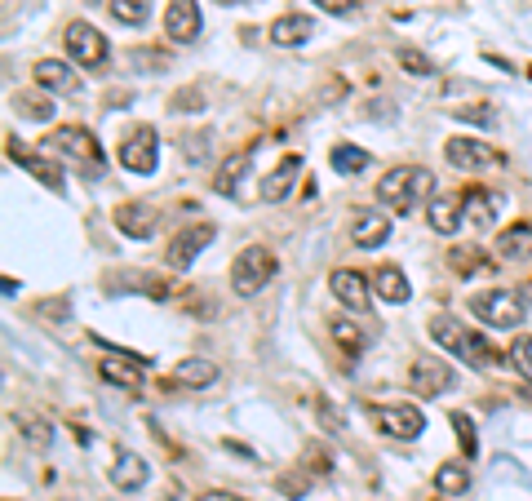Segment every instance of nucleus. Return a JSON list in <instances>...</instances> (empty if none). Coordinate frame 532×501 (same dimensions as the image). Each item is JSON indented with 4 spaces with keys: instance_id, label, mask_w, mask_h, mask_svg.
<instances>
[{
    "instance_id": "nucleus-1",
    "label": "nucleus",
    "mask_w": 532,
    "mask_h": 501,
    "mask_svg": "<svg viewBox=\"0 0 532 501\" xmlns=\"http://www.w3.org/2000/svg\"><path fill=\"white\" fill-rule=\"evenodd\" d=\"M431 342L444 346V355L466 360L470 368H493L497 364L493 342H488V337H479L475 329H466V324L453 320V315H435V320H431Z\"/></svg>"
},
{
    "instance_id": "nucleus-2",
    "label": "nucleus",
    "mask_w": 532,
    "mask_h": 501,
    "mask_svg": "<svg viewBox=\"0 0 532 501\" xmlns=\"http://www.w3.org/2000/svg\"><path fill=\"white\" fill-rule=\"evenodd\" d=\"M431 191H435V178L422 165H399L377 182V200L395 213H413L422 200H431Z\"/></svg>"
},
{
    "instance_id": "nucleus-3",
    "label": "nucleus",
    "mask_w": 532,
    "mask_h": 501,
    "mask_svg": "<svg viewBox=\"0 0 532 501\" xmlns=\"http://www.w3.org/2000/svg\"><path fill=\"white\" fill-rule=\"evenodd\" d=\"M470 315L484 320L488 329H519V324L528 320V302H524V293H515V289H488V293L470 298Z\"/></svg>"
},
{
    "instance_id": "nucleus-4",
    "label": "nucleus",
    "mask_w": 532,
    "mask_h": 501,
    "mask_svg": "<svg viewBox=\"0 0 532 501\" xmlns=\"http://www.w3.org/2000/svg\"><path fill=\"white\" fill-rule=\"evenodd\" d=\"M271 280H275V253L262 249V244L240 249V258L231 262V289L240 293V298H258Z\"/></svg>"
},
{
    "instance_id": "nucleus-5",
    "label": "nucleus",
    "mask_w": 532,
    "mask_h": 501,
    "mask_svg": "<svg viewBox=\"0 0 532 501\" xmlns=\"http://www.w3.org/2000/svg\"><path fill=\"white\" fill-rule=\"evenodd\" d=\"M45 142H49V151L67 156L71 165H80V169L94 173V178H102V147H98V138L89 134V129H80V125H58Z\"/></svg>"
},
{
    "instance_id": "nucleus-6",
    "label": "nucleus",
    "mask_w": 532,
    "mask_h": 501,
    "mask_svg": "<svg viewBox=\"0 0 532 501\" xmlns=\"http://www.w3.org/2000/svg\"><path fill=\"white\" fill-rule=\"evenodd\" d=\"M63 45H67L71 63H76V67H85V71H98V67L111 58L107 36H102L98 27H89V23H71L67 32H63Z\"/></svg>"
},
{
    "instance_id": "nucleus-7",
    "label": "nucleus",
    "mask_w": 532,
    "mask_h": 501,
    "mask_svg": "<svg viewBox=\"0 0 532 501\" xmlns=\"http://www.w3.org/2000/svg\"><path fill=\"white\" fill-rule=\"evenodd\" d=\"M368 417H373L377 431L391 439H417L426 431L422 408H413V404H368Z\"/></svg>"
},
{
    "instance_id": "nucleus-8",
    "label": "nucleus",
    "mask_w": 532,
    "mask_h": 501,
    "mask_svg": "<svg viewBox=\"0 0 532 501\" xmlns=\"http://www.w3.org/2000/svg\"><path fill=\"white\" fill-rule=\"evenodd\" d=\"M448 386H453V368H448V360H439V355H417L408 364V391H417L422 400H435Z\"/></svg>"
},
{
    "instance_id": "nucleus-9",
    "label": "nucleus",
    "mask_w": 532,
    "mask_h": 501,
    "mask_svg": "<svg viewBox=\"0 0 532 501\" xmlns=\"http://www.w3.org/2000/svg\"><path fill=\"white\" fill-rule=\"evenodd\" d=\"M120 165H125L129 173H156L160 165V138L151 125H138L133 134L120 142Z\"/></svg>"
},
{
    "instance_id": "nucleus-10",
    "label": "nucleus",
    "mask_w": 532,
    "mask_h": 501,
    "mask_svg": "<svg viewBox=\"0 0 532 501\" xmlns=\"http://www.w3.org/2000/svg\"><path fill=\"white\" fill-rule=\"evenodd\" d=\"M213 235H218V231H213V222H200V227H187L182 235H173V240H169L165 262H169L173 271H187V267H196V258H200V253L213 244Z\"/></svg>"
},
{
    "instance_id": "nucleus-11",
    "label": "nucleus",
    "mask_w": 532,
    "mask_h": 501,
    "mask_svg": "<svg viewBox=\"0 0 532 501\" xmlns=\"http://www.w3.org/2000/svg\"><path fill=\"white\" fill-rule=\"evenodd\" d=\"M200 32H204V18H200L196 0H169L165 36L173 40V45H191V40H200Z\"/></svg>"
},
{
    "instance_id": "nucleus-12",
    "label": "nucleus",
    "mask_w": 532,
    "mask_h": 501,
    "mask_svg": "<svg viewBox=\"0 0 532 501\" xmlns=\"http://www.w3.org/2000/svg\"><path fill=\"white\" fill-rule=\"evenodd\" d=\"M5 156L14 160V165H23V169H27V173H32V178L40 182V187H49V191H63V169H58L49 156H40V151H27L18 138H9V142H5Z\"/></svg>"
},
{
    "instance_id": "nucleus-13",
    "label": "nucleus",
    "mask_w": 532,
    "mask_h": 501,
    "mask_svg": "<svg viewBox=\"0 0 532 501\" xmlns=\"http://www.w3.org/2000/svg\"><path fill=\"white\" fill-rule=\"evenodd\" d=\"M142 368H147V355H102L98 373L102 382L120 386V391H142Z\"/></svg>"
},
{
    "instance_id": "nucleus-14",
    "label": "nucleus",
    "mask_w": 532,
    "mask_h": 501,
    "mask_svg": "<svg viewBox=\"0 0 532 501\" xmlns=\"http://www.w3.org/2000/svg\"><path fill=\"white\" fill-rule=\"evenodd\" d=\"M329 289H333V298L342 302V306H351V311H368V302H373V280L360 275V271H351V267L333 271L329 275Z\"/></svg>"
},
{
    "instance_id": "nucleus-15",
    "label": "nucleus",
    "mask_w": 532,
    "mask_h": 501,
    "mask_svg": "<svg viewBox=\"0 0 532 501\" xmlns=\"http://www.w3.org/2000/svg\"><path fill=\"white\" fill-rule=\"evenodd\" d=\"M448 165L453 169H493V165H501V156L488 142H479V138H448Z\"/></svg>"
},
{
    "instance_id": "nucleus-16",
    "label": "nucleus",
    "mask_w": 532,
    "mask_h": 501,
    "mask_svg": "<svg viewBox=\"0 0 532 501\" xmlns=\"http://www.w3.org/2000/svg\"><path fill=\"white\" fill-rule=\"evenodd\" d=\"M426 222H431V231H439V235H453L466 222V200L457 196V191L431 196V204H426Z\"/></svg>"
},
{
    "instance_id": "nucleus-17",
    "label": "nucleus",
    "mask_w": 532,
    "mask_h": 501,
    "mask_svg": "<svg viewBox=\"0 0 532 501\" xmlns=\"http://www.w3.org/2000/svg\"><path fill=\"white\" fill-rule=\"evenodd\" d=\"M36 85L49 89V94H80V71H71L63 58H40L32 67Z\"/></svg>"
},
{
    "instance_id": "nucleus-18",
    "label": "nucleus",
    "mask_w": 532,
    "mask_h": 501,
    "mask_svg": "<svg viewBox=\"0 0 532 501\" xmlns=\"http://www.w3.org/2000/svg\"><path fill=\"white\" fill-rule=\"evenodd\" d=\"M156 222H160V213L151 209V204H142V200H125L116 209V227L129 235V240H147L151 231H156Z\"/></svg>"
},
{
    "instance_id": "nucleus-19",
    "label": "nucleus",
    "mask_w": 532,
    "mask_h": 501,
    "mask_svg": "<svg viewBox=\"0 0 532 501\" xmlns=\"http://www.w3.org/2000/svg\"><path fill=\"white\" fill-rule=\"evenodd\" d=\"M462 200H466V222L475 231H488L497 222V213H501V196H497V191L470 187V191H462Z\"/></svg>"
},
{
    "instance_id": "nucleus-20",
    "label": "nucleus",
    "mask_w": 532,
    "mask_h": 501,
    "mask_svg": "<svg viewBox=\"0 0 532 501\" xmlns=\"http://www.w3.org/2000/svg\"><path fill=\"white\" fill-rule=\"evenodd\" d=\"M298 173H302V156H284L280 165H275V169L262 178V200H266V204L289 200V191H293V182H298Z\"/></svg>"
},
{
    "instance_id": "nucleus-21",
    "label": "nucleus",
    "mask_w": 532,
    "mask_h": 501,
    "mask_svg": "<svg viewBox=\"0 0 532 501\" xmlns=\"http://www.w3.org/2000/svg\"><path fill=\"white\" fill-rule=\"evenodd\" d=\"M151 479V466L142 462L138 453H120L116 462H111V484L120 488V493H142Z\"/></svg>"
},
{
    "instance_id": "nucleus-22",
    "label": "nucleus",
    "mask_w": 532,
    "mask_h": 501,
    "mask_svg": "<svg viewBox=\"0 0 532 501\" xmlns=\"http://www.w3.org/2000/svg\"><path fill=\"white\" fill-rule=\"evenodd\" d=\"M311 32H315V23L306 14H284V18H275L266 36H271L280 49H298V45H306V40H311Z\"/></svg>"
},
{
    "instance_id": "nucleus-23",
    "label": "nucleus",
    "mask_w": 532,
    "mask_h": 501,
    "mask_svg": "<svg viewBox=\"0 0 532 501\" xmlns=\"http://www.w3.org/2000/svg\"><path fill=\"white\" fill-rule=\"evenodd\" d=\"M213 382H218V364L209 360H182L169 377L173 391H200V386H213Z\"/></svg>"
},
{
    "instance_id": "nucleus-24",
    "label": "nucleus",
    "mask_w": 532,
    "mask_h": 501,
    "mask_svg": "<svg viewBox=\"0 0 532 501\" xmlns=\"http://www.w3.org/2000/svg\"><path fill=\"white\" fill-rule=\"evenodd\" d=\"M386 235H391V218H386V213H360V218L351 222L355 249H382Z\"/></svg>"
},
{
    "instance_id": "nucleus-25",
    "label": "nucleus",
    "mask_w": 532,
    "mask_h": 501,
    "mask_svg": "<svg viewBox=\"0 0 532 501\" xmlns=\"http://www.w3.org/2000/svg\"><path fill=\"white\" fill-rule=\"evenodd\" d=\"M373 293L391 306H404L408 298H413V284H408V275L399 267H377L373 271Z\"/></svg>"
},
{
    "instance_id": "nucleus-26",
    "label": "nucleus",
    "mask_w": 532,
    "mask_h": 501,
    "mask_svg": "<svg viewBox=\"0 0 532 501\" xmlns=\"http://www.w3.org/2000/svg\"><path fill=\"white\" fill-rule=\"evenodd\" d=\"M497 258L501 262H528L532 258V227L528 222H515L497 235Z\"/></svg>"
},
{
    "instance_id": "nucleus-27",
    "label": "nucleus",
    "mask_w": 532,
    "mask_h": 501,
    "mask_svg": "<svg viewBox=\"0 0 532 501\" xmlns=\"http://www.w3.org/2000/svg\"><path fill=\"white\" fill-rule=\"evenodd\" d=\"M249 169H253V147L235 151L227 165L218 169V178H213V191H218V196H235V191H240V182L249 178Z\"/></svg>"
},
{
    "instance_id": "nucleus-28",
    "label": "nucleus",
    "mask_w": 532,
    "mask_h": 501,
    "mask_svg": "<svg viewBox=\"0 0 532 501\" xmlns=\"http://www.w3.org/2000/svg\"><path fill=\"white\" fill-rule=\"evenodd\" d=\"M329 165L342 173V178H351V173H364L368 165H373V156H368L364 147H355V142H337V147L329 151Z\"/></svg>"
},
{
    "instance_id": "nucleus-29",
    "label": "nucleus",
    "mask_w": 532,
    "mask_h": 501,
    "mask_svg": "<svg viewBox=\"0 0 532 501\" xmlns=\"http://www.w3.org/2000/svg\"><path fill=\"white\" fill-rule=\"evenodd\" d=\"M107 9H111V18L125 27H142L151 18V0H107Z\"/></svg>"
},
{
    "instance_id": "nucleus-30",
    "label": "nucleus",
    "mask_w": 532,
    "mask_h": 501,
    "mask_svg": "<svg viewBox=\"0 0 532 501\" xmlns=\"http://www.w3.org/2000/svg\"><path fill=\"white\" fill-rule=\"evenodd\" d=\"M435 488L444 497H462L466 488H470V470L466 466H439L435 470Z\"/></svg>"
},
{
    "instance_id": "nucleus-31",
    "label": "nucleus",
    "mask_w": 532,
    "mask_h": 501,
    "mask_svg": "<svg viewBox=\"0 0 532 501\" xmlns=\"http://www.w3.org/2000/svg\"><path fill=\"white\" fill-rule=\"evenodd\" d=\"M333 337H337V346H342V351L351 355V360H355V355L364 351V333L355 329L351 320H333Z\"/></svg>"
},
{
    "instance_id": "nucleus-32",
    "label": "nucleus",
    "mask_w": 532,
    "mask_h": 501,
    "mask_svg": "<svg viewBox=\"0 0 532 501\" xmlns=\"http://www.w3.org/2000/svg\"><path fill=\"white\" fill-rule=\"evenodd\" d=\"M14 107H18V116H27V120H49V116H54V102L40 98V94H18Z\"/></svg>"
},
{
    "instance_id": "nucleus-33",
    "label": "nucleus",
    "mask_w": 532,
    "mask_h": 501,
    "mask_svg": "<svg viewBox=\"0 0 532 501\" xmlns=\"http://www.w3.org/2000/svg\"><path fill=\"white\" fill-rule=\"evenodd\" d=\"M484 267H488V258L475 249V244H457V249H453V271L475 275V271H484Z\"/></svg>"
},
{
    "instance_id": "nucleus-34",
    "label": "nucleus",
    "mask_w": 532,
    "mask_h": 501,
    "mask_svg": "<svg viewBox=\"0 0 532 501\" xmlns=\"http://www.w3.org/2000/svg\"><path fill=\"white\" fill-rule=\"evenodd\" d=\"M399 67H404L408 76H431V71H435V63L422 54V49H408V45L399 49Z\"/></svg>"
},
{
    "instance_id": "nucleus-35",
    "label": "nucleus",
    "mask_w": 532,
    "mask_h": 501,
    "mask_svg": "<svg viewBox=\"0 0 532 501\" xmlns=\"http://www.w3.org/2000/svg\"><path fill=\"white\" fill-rule=\"evenodd\" d=\"M453 431H457V439H462V453H466V457H475V453H479V439H475V422H470L466 413H453Z\"/></svg>"
},
{
    "instance_id": "nucleus-36",
    "label": "nucleus",
    "mask_w": 532,
    "mask_h": 501,
    "mask_svg": "<svg viewBox=\"0 0 532 501\" xmlns=\"http://www.w3.org/2000/svg\"><path fill=\"white\" fill-rule=\"evenodd\" d=\"M510 360H515V368H519V373H524L528 377V382H532V337H515V346H510Z\"/></svg>"
},
{
    "instance_id": "nucleus-37",
    "label": "nucleus",
    "mask_w": 532,
    "mask_h": 501,
    "mask_svg": "<svg viewBox=\"0 0 532 501\" xmlns=\"http://www.w3.org/2000/svg\"><path fill=\"white\" fill-rule=\"evenodd\" d=\"M453 116H457V120H470V125H484V129L497 120L493 111H488V107H479V102H470V107H453Z\"/></svg>"
},
{
    "instance_id": "nucleus-38",
    "label": "nucleus",
    "mask_w": 532,
    "mask_h": 501,
    "mask_svg": "<svg viewBox=\"0 0 532 501\" xmlns=\"http://www.w3.org/2000/svg\"><path fill=\"white\" fill-rule=\"evenodd\" d=\"M23 435H27V439H32V444H36V448H45V444H49V439H54V431H45V422H27V426H23Z\"/></svg>"
},
{
    "instance_id": "nucleus-39",
    "label": "nucleus",
    "mask_w": 532,
    "mask_h": 501,
    "mask_svg": "<svg viewBox=\"0 0 532 501\" xmlns=\"http://www.w3.org/2000/svg\"><path fill=\"white\" fill-rule=\"evenodd\" d=\"M315 5H320L324 14H351V5H355V0H315Z\"/></svg>"
},
{
    "instance_id": "nucleus-40",
    "label": "nucleus",
    "mask_w": 532,
    "mask_h": 501,
    "mask_svg": "<svg viewBox=\"0 0 532 501\" xmlns=\"http://www.w3.org/2000/svg\"><path fill=\"white\" fill-rule=\"evenodd\" d=\"M320 417H324V431H342V417H333L329 400H320Z\"/></svg>"
},
{
    "instance_id": "nucleus-41",
    "label": "nucleus",
    "mask_w": 532,
    "mask_h": 501,
    "mask_svg": "<svg viewBox=\"0 0 532 501\" xmlns=\"http://www.w3.org/2000/svg\"><path fill=\"white\" fill-rule=\"evenodd\" d=\"M200 501H244V497H231V493H204Z\"/></svg>"
},
{
    "instance_id": "nucleus-42",
    "label": "nucleus",
    "mask_w": 532,
    "mask_h": 501,
    "mask_svg": "<svg viewBox=\"0 0 532 501\" xmlns=\"http://www.w3.org/2000/svg\"><path fill=\"white\" fill-rule=\"evenodd\" d=\"M222 5H244V0H222Z\"/></svg>"
},
{
    "instance_id": "nucleus-43",
    "label": "nucleus",
    "mask_w": 532,
    "mask_h": 501,
    "mask_svg": "<svg viewBox=\"0 0 532 501\" xmlns=\"http://www.w3.org/2000/svg\"><path fill=\"white\" fill-rule=\"evenodd\" d=\"M528 80H532V67H528Z\"/></svg>"
},
{
    "instance_id": "nucleus-44",
    "label": "nucleus",
    "mask_w": 532,
    "mask_h": 501,
    "mask_svg": "<svg viewBox=\"0 0 532 501\" xmlns=\"http://www.w3.org/2000/svg\"><path fill=\"white\" fill-rule=\"evenodd\" d=\"M9 501H14V497H9Z\"/></svg>"
}]
</instances>
